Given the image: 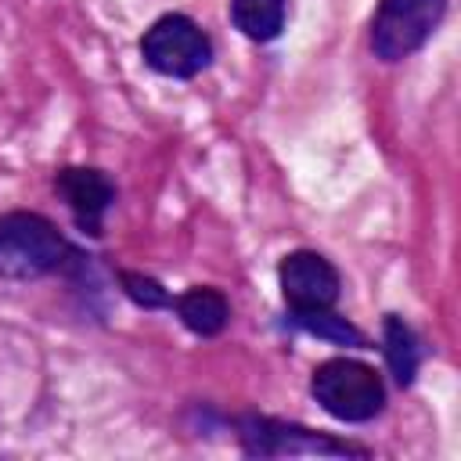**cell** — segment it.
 <instances>
[{"label": "cell", "mask_w": 461, "mask_h": 461, "mask_svg": "<svg viewBox=\"0 0 461 461\" xmlns=\"http://www.w3.org/2000/svg\"><path fill=\"white\" fill-rule=\"evenodd\" d=\"M313 400L339 421H371L385 407V385L382 375L360 360L331 357L313 367L310 378Z\"/></svg>", "instance_id": "7a4b0ae2"}, {"label": "cell", "mask_w": 461, "mask_h": 461, "mask_svg": "<svg viewBox=\"0 0 461 461\" xmlns=\"http://www.w3.org/2000/svg\"><path fill=\"white\" fill-rule=\"evenodd\" d=\"M140 58L158 76L191 79L212 61V40L187 14H162L140 36Z\"/></svg>", "instance_id": "3957f363"}, {"label": "cell", "mask_w": 461, "mask_h": 461, "mask_svg": "<svg viewBox=\"0 0 461 461\" xmlns=\"http://www.w3.org/2000/svg\"><path fill=\"white\" fill-rule=\"evenodd\" d=\"M277 281H281V295L292 310H321V306H335L339 299V270L310 249L288 252L277 267Z\"/></svg>", "instance_id": "5b68a950"}, {"label": "cell", "mask_w": 461, "mask_h": 461, "mask_svg": "<svg viewBox=\"0 0 461 461\" xmlns=\"http://www.w3.org/2000/svg\"><path fill=\"white\" fill-rule=\"evenodd\" d=\"M54 191L65 198V205L72 209L79 230L86 234H101V223H104V212L108 205L115 202V187L112 180L94 169V166H65L58 176H54Z\"/></svg>", "instance_id": "8992f818"}, {"label": "cell", "mask_w": 461, "mask_h": 461, "mask_svg": "<svg viewBox=\"0 0 461 461\" xmlns=\"http://www.w3.org/2000/svg\"><path fill=\"white\" fill-rule=\"evenodd\" d=\"M447 0H382L371 22V50L382 61H403L436 32Z\"/></svg>", "instance_id": "277c9868"}, {"label": "cell", "mask_w": 461, "mask_h": 461, "mask_svg": "<svg viewBox=\"0 0 461 461\" xmlns=\"http://www.w3.org/2000/svg\"><path fill=\"white\" fill-rule=\"evenodd\" d=\"M119 281H122V288H126V295L137 303V306H144V310H162V306H173V295L155 281V277H148V274H133V270H122L119 274Z\"/></svg>", "instance_id": "7c38bea8"}, {"label": "cell", "mask_w": 461, "mask_h": 461, "mask_svg": "<svg viewBox=\"0 0 461 461\" xmlns=\"http://www.w3.org/2000/svg\"><path fill=\"white\" fill-rule=\"evenodd\" d=\"M382 342H385V360H389V367H393L396 385H411V382H414V375H418V360H421L418 335L411 331V324H407L403 317L385 313Z\"/></svg>", "instance_id": "9c48e42d"}, {"label": "cell", "mask_w": 461, "mask_h": 461, "mask_svg": "<svg viewBox=\"0 0 461 461\" xmlns=\"http://www.w3.org/2000/svg\"><path fill=\"white\" fill-rule=\"evenodd\" d=\"M230 22L241 36L267 43L285 29V0H230Z\"/></svg>", "instance_id": "30bf717a"}, {"label": "cell", "mask_w": 461, "mask_h": 461, "mask_svg": "<svg viewBox=\"0 0 461 461\" xmlns=\"http://www.w3.org/2000/svg\"><path fill=\"white\" fill-rule=\"evenodd\" d=\"M292 321L317 335V339H328V342H339V346H367L364 331L357 324H349L346 317L331 313V306H321V310H292Z\"/></svg>", "instance_id": "8fae6325"}, {"label": "cell", "mask_w": 461, "mask_h": 461, "mask_svg": "<svg viewBox=\"0 0 461 461\" xmlns=\"http://www.w3.org/2000/svg\"><path fill=\"white\" fill-rule=\"evenodd\" d=\"M241 443L249 454H364L349 443L324 439L310 429L270 421V418H245L241 421Z\"/></svg>", "instance_id": "52a82bcc"}, {"label": "cell", "mask_w": 461, "mask_h": 461, "mask_svg": "<svg viewBox=\"0 0 461 461\" xmlns=\"http://www.w3.org/2000/svg\"><path fill=\"white\" fill-rule=\"evenodd\" d=\"M72 256L61 230L40 212H4L0 216V277L4 281H32L54 274Z\"/></svg>", "instance_id": "6da1fadb"}, {"label": "cell", "mask_w": 461, "mask_h": 461, "mask_svg": "<svg viewBox=\"0 0 461 461\" xmlns=\"http://www.w3.org/2000/svg\"><path fill=\"white\" fill-rule=\"evenodd\" d=\"M173 306H176V317L184 321V328L194 331V335H205V339L209 335H220L227 328V321H230L227 295L220 288H209V285L187 288L184 295L173 299Z\"/></svg>", "instance_id": "ba28073f"}]
</instances>
